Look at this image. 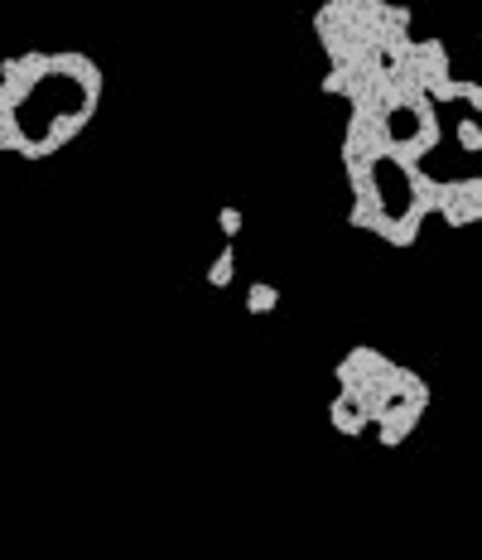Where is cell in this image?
Returning <instances> with one entry per match:
<instances>
[{
	"label": "cell",
	"mask_w": 482,
	"mask_h": 560,
	"mask_svg": "<svg viewBox=\"0 0 482 560\" xmlns=\"http://www.w3.org/2000/svg\"><path fill=\"white\" fill-rule=\"evenodd\" d=\"M97 73L82 58H20L0 78V150L49 155L97 112Z\"/></svg>",
	"instance_id": "6da1fadb"
},
{
	"label": "cell",
	"mask_w": 482,
	"mask_h": 560,
	"mask_svg": "<svg viewBox=\"0 0 482 560\" xmlns=\"http://www.w3.org/2000/svg\"><path fill=\"white\" fill-rule=\"evenodd\" d=\"M454 136H458V145H463V150H473V155H478V150H482V121H478V116H458Z\"/></svg>",
	"instance_id": "7a4b0ae2"
},
{
	"label": "cell",
	"mask_w": 482,
	"mask_h": 560,
	"mask_svg": "<svg viewBox=\"0 0 482 560\" xmlns=\"http://www.w3.org/2000/svg\"><path fill=\"white\" fill-rule=\"evenodd\" d=\"M232 271H237V256L222 252V256H217V266H213V285H227V280H232Z\"/></svg>",
	"instance_id": "3957f363"
},
{
	"label": "cell",
	"mask_w": 482,
	"mask_h": 560,
	"mask_svg": "<svg viewBox=\"0 0 482 560\" xmlns=\"http://www.w3.org/2000/svg\"><path fill=\"white\" fill-rule=\"evenodd\" d=\"M251 309H256V314H266V309H275V290H266V285H256V295H251Z\"/></svg>",
	"instance_id": "277c9868"
},
{
	"label": "cell",
	"mask_w": 482,
	"mask_h": 560,
	"mask_svg": "<svg viewBox=\"0 0 482 560\" xmlns=\"http://www.w3.org/2000/svg\"><path fill=\"white\" fill-rule=\"evenodd\" d=\"M222 232H227V237H237V232H241V213H237V208H222Z\"/></svg>",
	"instance_id": "5b68a950"
}]
</instances>
